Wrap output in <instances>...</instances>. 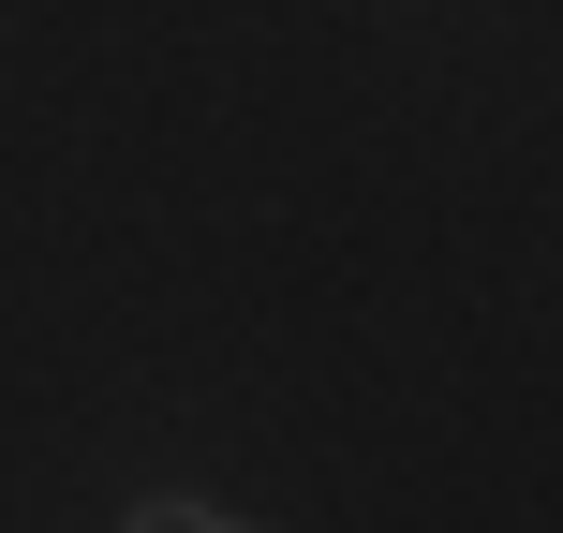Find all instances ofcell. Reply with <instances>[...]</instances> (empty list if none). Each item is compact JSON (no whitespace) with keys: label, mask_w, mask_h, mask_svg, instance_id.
Segmentation results:
<instances>
[{"label":"cell","mask_w":563,"mask_h":533,"mask_svg":"<svg viewBox=\"0 0 563 533\" xmlns=\"http://www.w3.org/2000/svg\"><path fill=\"white\" fill-rule=\"evenodd\" d=\"M119 533H253V519H223V504H178V489H164V504H134Z\"/></svg>","instance_id":"6da1fadb"}]
</instances>
